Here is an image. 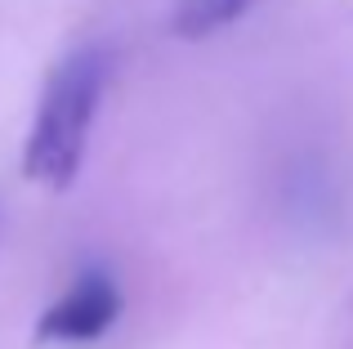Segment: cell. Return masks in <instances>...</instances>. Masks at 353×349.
<instances>
[{
  "label": "cell",
  "instance_id": "1",
  "mask_svg": "<svg viewBox=\"0 0 353 349\" xmlns=\"http://www.w3.org/2000/svg\"><path fill=\"white\" fill-rule=\"evenodd\" d=\"M108 81H112V50L108 45H81L50 72L41 103H36L32 134L23 143L27 179L45 183L50 192H63L77 183Z\"/></svg>",
  "mask_w": 353,
  "mask_h": 349
},
{
  "label": "cell",
  "instance_id": "2",
  "mask_svg": "<svg viewBox=\"0 0 353 349\" xmlns=\"http://www.w3.org/2000/svg\"><path fill=\"white\" fill-rule=\"evenodd\" d=\"M121 287L108 273H85L63 300H54L41 318H36V341L59 345V341H99L112 332L121 318Z\"/></svg>",
  "mask_w": 353,
  "mask_h": 349
},
{
  "label": "cell",
  "instance_id": "3",
  "mask_svg": "<svg viewBox=\"0 0 353 349\" xmlns=\"http://www.w3.org/2000/svg\"><path fill=\"white\" fill-rule=\"evenodd\" d=\"M255 0H179L174 5V36L179 41H206V36L224 32L228 23H237Z\"/></svg>",
  "mask_w": 353,
  "mask_h": 349
}]
</instances>
